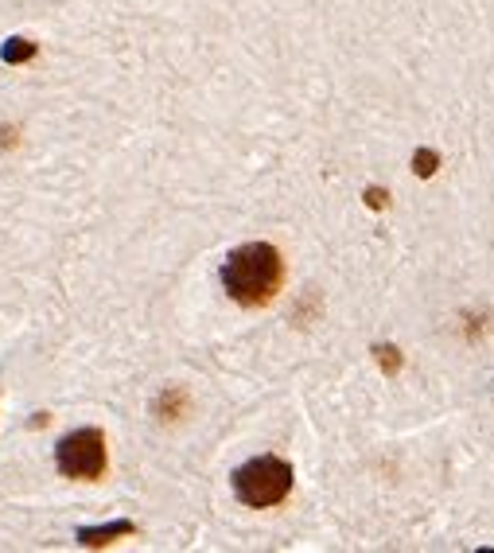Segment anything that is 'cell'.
I'll return each instance as SVG.
<instances>
[{
	"label": "cell",
	"mask_w": 494,
	"mask_h": 553,
	"mask_svg": "<svg viewBox=\"0 0 494 553\" xmlns=\"http://www.w3.org/2000/svg\"><path fill=\"white\" fill-rule=\"evenodd\" d=\"M284 285L281 250L269 242H249L230 250L222 261V289L242 308H265Z\"/></svg>",
	"instance_id": "obj_1"
},
{
	"label": "cell",
	"mask_w": 494,
	"mask_h": 553,
	"mask_svg": "<svg viewBox=\"0 0 494 553\" xmlns=\"http://www.w3.org/2000/svg\"><path fill=\"white\" fill-rule=\"evenodd\" d=\"M374 355H378V367H386V374H397L401 370V351L386 343V347H374Z\"/></svg>",
	"instance_id": "obj_7"
},
{
	"label": "cell",
	"mask_w": 494,
	"mask_h": 553,
	"mask_svg": "<svg viewBox=\"0 0 494 553\" xmlns=\"http://www.w3.org/2000/svg\"><path fill=\"white\" fill-rule=\"evenodd\" d=\"M32 55H36V43H32V39L16 36V39H8V43L0 47V59H4L8 67H16V63H28Z\"/></svg>",
	"instance_id": "obj_5"
},
{
	"label": "cell",
	"mask_w": 494,
	"mask_h": 553,
	"mask_svg": "<svg viewBox=\"0 0 494 553\" xmlns=\"http://www.w3.org/2000/svg\"><path fill=\"white\" fill-rule=\"evenodd\" d=\"M288 491H292V464L281 456H253L234 472V495L253 511L277 507L288 499Z\"/></svg>",
	"instance_id": "obj_2"
},
{
	"label": "cell",
	"mask_w": 494,
	"mask_h": 553,
	"mask_svg": "<svg viewBox=\"0 0 494 553\" xmlns=\"http://www.w3.org/2000/svg\"><path fill=\"white\" fill-rule=\"evenodd\" d=\"M129 534H137V526L129 518H121V522H106V526H82L74 538L86 550H102V546H113L117 538H129Z\"/></svg>",
	"instance_id": "obj_4"
},
{
	"label": "cell",
	"mask_w": 494,
	"mask_h": 553,
	"mask_svg": "<svg viewBox=\"0 0 494 553\" xmlns=\"http://www.w3.org/2000/svg\"><path fill=\"white\" fill-rule=\"evenodd\" d=\"M366 203H370L374 211H382V207L389 203V195L386 191H378V187H366Z\"/></svg>",
	"instance_id": "obj_8"
},
{
	"label": "cell",
	"mask_w": 494,
	"mask_h": 553,
	"mask_svg": "<svg viewBox=\"0 0 494 553\" xmlns=\"http://www.w3.org/2000/svg\"><path fill=\"white\" fill-rule=\"evenodd\" d=\"M413 168H417V176H421V180H428V176L440 168V156H436L432 148H417V156H413Z\"/></svg>",
	"instance_id": "obj_6"
},
{
	"label": "cell",
	"mask_w": 494,
	"mask_h": 553,
	"mask_svg": "<svg viewBox=\"0 0 494 553\" xmlns=\"http://www.w3.org/2000/svg\"><path fill=\"white\" fill-rule=\"evenodd\" d=\"M55 464L67 480H102L109 468V452H106V433L86 425V429H74L67 433L59 448H55Z\"/></svg>",
	"instance_id": "obj_3"
}]
</instances>
